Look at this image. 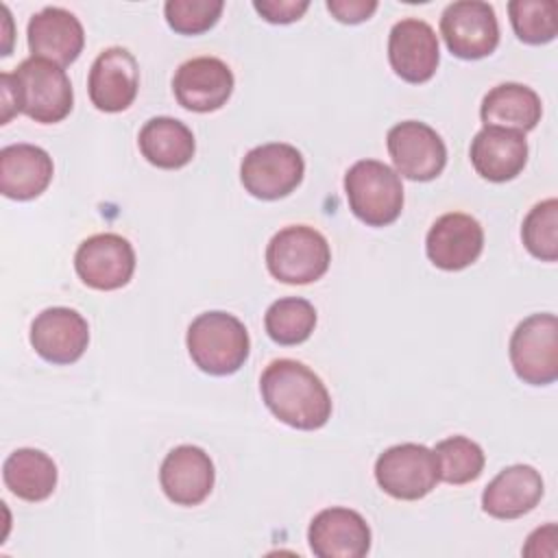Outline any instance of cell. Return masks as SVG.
Here are the masks:
<instances>
[{
    "label": "cell",
    "mask_w": 558,
    "mask_h": 558,
    "mask_svg": "<svg viewBox=\"0 0 558 558\" xmlns=\"http://www.w3.org/2000/svg\"><path fill=\"white\" fill-rule=\"evenodd\" d=\"M225 9L222 0H168L163 15L179 35H201L209 31Z\"/></svg>",
    "instance_id": "obj_30"
},
{
    "label": "cell",
    "mask_w": 558,
    "mask_h": 558,
    "mask_svg": "<svg viewBox=\"0 0 558 558\" xmlns=\"http://www.w3.org/2000/svg\"><path fill=\"white\" fill-rule=\"evenodd\" d=\"M54 174L52 157L35 144H9L0 150V192L11 201L37 198Z\"/></svg>",
    "instance_id": "obj_22"
},
{
    "label": "cell",
    "mask_w": 558,
    "mask_h": 558,
    "mask_svg": "<svg viewBox=\"0 0 558 558\" xmlns=\"http://www.w3.org/2000/svg\"><path fill=\"white\" fill-rule=\"evenodd\" d=\"M545 493L541 473L530 464L501 469L482 493V510L501 521L519 519L534 510Z\"/></svg>",
    "instance_id": "obj_20"
},
{
    "label": "cell",
    "mask_w": 558,
    "mask_h": 558,
    "mask_svg": "<svg viewBox=\"0 0 558 558\" xmlns=\"http://www.w3.org/2000/svg\"><path fill=\"white\" fill-rule=\"evenodd\" d=\"M78 279L94 290L124 288L135 272V251L118 233H96L83 240L74 253Z\"/></svg>",
    "instance_id": "obj_11"
},
{
    "label": "cell",
    "mask_w": 558,
    "mask_h": 558,
    "mask_svg": "<svg viewBox=\"0 0 558 558\" xmlns=\"http://www.w3.org/2000/svg\"><path fill=\"white\" fill-rule=\"evenodd\" d=\"M216 482L209 453L196 445H179L170 449L159 466V484L163 495L177 506L203 504Z\"/></svg>",
    "instance_id": "obj_17"
},
{
    "label": "cell",
    "mask_w": 558,
    "mask_h": 558,
    "mask_svg": "<svg viewBox=\"0 0 558 558\" xmlns=\"http://www.w3.org/2000/svg\"><path fill=\"white\" fill-rule=\"evenodd\" d=\"M259 392L272 416L294 429L314 432L331 418L329 390L303 362L272 360L259 377Z\"/></svg>",
    "instance_id": "obj_1"
},
{
    "label": "cell",
    "mask_w": 558,
    "mask_h": 558,
    "mask_svg": "<svg viewBox=\"0 0 558 558\" xmlns=\"http://www.w3.org/2000/svg\"><path fill=\"white\" fill-rule=\"evenodd\" d=\"M264 327L268 338L281 347L301 344L316 327V307L303 296L277 299L264 314Z\"/></svg>",
    "instance_id": "obj_26"
},
{
    "label": "cell",
    "mask_w": 558,
    "mask_h": 558,
    "mask_svg": "<svg viewBox=\"0 0 558 558\" xmlns=\"http://www.w3.org/2000/svg\"><path fill=\"white\" fill-rule=\"evenodd\" d=\"M517 377L530 386H549L558 379V318L551 312L523 318L508 344Z\"/></svg>",
    "instance_id": "obj_6"
},
{
    "label": "cell",
    "mask_w": 558,
    "mask_h": 558,
    "mask_svg": "<svg viewBox=\"0 0 558 558\" xmlns=\"http://www.w3.org/2000/svg\"><path fill=\"white\" fill-rule=\"evenodd\" d=\"M89 344V325L72 307H46L31 323V347L50 364L76 362Z\"/></svg>",
    "instance_id": "obj_16"
},
{
    "label": "cell",
    "mask_w": 558,
    "mask_h": 558,
    "mask_svg": "<svg viewBox=\"0 0 558 558\" xmlns=\"http://www.w3.org/2000/svg\"><path fill=\"white\" fill-rule=\"evenodd\" d=\"M57 464L41 449L22 447L7 456L2 464L4 486L24 501H44L57 488Z\"/></svg>",
    "instance_id": "obj_25"
},
{
    "label": "cell",
    "mask_w": 558,
    "mask_h": 558,
    "mask_svg": "<svg viewBox=\"0 0 558 558\" xmlns=\"http://www.w3.org/2000/svg\"><path fill=\"white\" fill-rule=\"evenodd\" d=\"M327 11L342 24H360L377 11L375 0H327Z\"/></svg>",
    "instance_id": "obj_32"
},
{
    "label": "cell",
    "mask_w": 558,
    "mask_h": 558,
    "mask_svg": "<svg viewBox=\"0 0 558 558\" xmlns=\"http://www.w3.org/2000/svg\"><path fill=\"white\" fill-rule=\"evenodd\" d=\"M253 9L270 24H290L310 9L307 0H253Z\"/></svg>",
    "instance_id": "obj_31"
},
{
    "label": "cell",
    "mask_w": 558,
    "mask_h": 558,
    "mask_svg": "<svg viewBox=\"0 0 558 558\" xmlns=\"http://www.w3.org/2000/svg\"><path fill=\"white\" fill-rule=\"evenodd\" d=\"M26 39L31 57L65 68L83 52L85 31L78 17L68 9L46 7L28 20Z\"/></svg>",
    "instance_id": "obj_19"
},
{
    "label": "cell",
    "mask_w": 558,
    "mask_h": 558,
    "mask_svg": "<svg viewBox=\"0 0 558 558\" xmlns=\"http://www.w3.org/2000/svg\"><path fill=\"white\" fill-rule=\"evenodd\" d=\"M307 543L316 558H362L371 549V527L360 512L333 506L312 519Z\"/></svg>",
    "instance_id": "obj_18"
},
{
    "label": "cell",
    "mask_w": 558,
    "mask_h": 558,
    "mask_svg": "<svg viewBox=\"0 0 558 558\" xmlns=\"http://www.w3.org/2000/svg\"><path fill=\"white\" fill-rule=\"evenodd\" d=\"M484 248L482 225L462 211H449L434 220L425 238V253L429 262L440 270H464Z\"/></svg>",
    "instance_id": "obj_15"
},
{
    "label": "cell",
    "mask_w": 558,
    "mask_h": 558,
    "mask_svg": "<svg viewBox=\"0 0 558 558\" xmlns=\"http://www.w3.org/2000/svg\"><path fill=\"white\" fill-rule=\"evenodd\" d=\"M192 362L207 375L225 377L238 373L251 353V338L244 323L220 310L198 314L185 336Z\"/></svg>",
    "instance_id": "obj_2"
},
{
    "label": "cell",
    "mask_w": 558,
    "mask_h": 558,
    "mask_svg": "<svg viewBox=\"0 0 558 558\" xmlns=\"http://www.w3.org/2000/svg\"><path fill=\"white\" fill-rule=\"evenodd\" d=\"M349 209L366 227H388L403 209L401 177L384 161L360 159L344 174Z\"/></svg>",
    "instance_id": "obj_3"
},
{
    "label": "cell",
    "mask_w": 558,
    "mask_h": 558,
    "mask_svg": "<svg viewBox=\"0 0 558 558\" xmlns=\"http://www.w3.org/2000/svg\"><path fill=\"white\" fill-rule=\"evenodd\" d=\"M0 98H2L0 124H7V122H11V118H13L15 113H20L17 94H15V87H13L11 72H2V74H0Z\"/></svg>",
    "instance_id": "obj_33"
},
{
    "label": "cell",
    "mask_w": 558,
    "mask_h": 558,
    "mask_svg": "<svg viewBox=\"0 0 558 558\" xmlns=\"http://www.w3.org/2000/svg\"><path fill=\"white\" fill-rule=\"evenodd\" d=\"M375 480L379 488L395 499H423L440 482L434 449L418 442L388 447L375 460Z\"/></svg>",
    "instance_id": "obj_8"
},
{
    "label": "cell",
    "mask_w": 558,
    "mask_h": 558,
    "mask_svg": "<svg viewBox=\"0 0 558 558\" xmlns=\"http://www.w3.org/2000/svg\"><path fill=\"white\" fill-rule=\"evenodd\" d=\"M140 89V65L122 46L105 48L92 63L87 94L92 105L105 113H118L133 105Z\"/></svg>",
    "instance_id": "obj_13"
},
{
    "label": "cell",
    "mask_w": 558,
    "mask_h": 558,
    "mask_svg": "<svg viewBox=\"0 0 558 558\" xmlns=\"http://www.w3.org/2000/svg\"><path fill=\"white\" fill-rule=\"evenodd\" d=\"M438 477L445 484L462 486L477 480L484 471V449L466 436H449L434 447Z\"/></svg>",
    "instance_id": "obj_27"
},
{
    "label": "cell",
    "mask_w": 558,
    "mask_h": 558,
    "mask_svg": "<svg viewBox=\"0 0 558 558\" xmlns=\"http://www.w3.org/2000/svg\"><path fill=\"white\" fill-rule=\"evenodd\" d=\"M521 240L527 253L541 262L558 259V201L545 198L536 203L523 218Z\"/></svg>",
    "instance_id": "obj_29"
},
{
    "label": "cell",
    "mask_w": 558,
    "mask_h": 558,
    "mask_svg": "<svg viewBox=\"0 0 558 558\" xmlns=\"http://www.w3.org/2000/svg\"><path fill=\"white\" fill-rule=\"evenodd\" d=\"M331 264L327 238L307 225H290L279 229L266 246L268 272L290 286L318 281Z\"/></svg>",
    "instance_id": "obj_4"
},
{
    "label": "cell",
    "mask_w": 558,
    "mask_h": 558,
    "mask_svg": "<svg viewBox=\"0 0 558 558\" xmlns=\"http://www.w3.org/2000/svg\"><path fill=\"white\" fill-rule=\"evenodd\" d=\"M305 174V161L296 146L268 142L251 148L240 163L244 190L259 201H279L292 194Z\"/></svg>",
    "instance_id": "obj_7"
},
{
    "label": "cell",
    "mask_w": 558,
    "mask_h": 558,
    "mask_svg": "<svg viewBox=\"0 0 558 558\" xmlns=\"http://www.w3.org/2000/svg\"><path fill=\"white\" fill-rule=\"evenodd\" d=\"M11 78L17 94L20 113L39 124H54L70 116L74 92L61 65L28 57L11 72Z\"/></svg>",
    "instance_id": "obj_5"
},
{
    "label": "cell",
    "mask_w": 558,
    "mask_h": 558,
    "mask_svg": "<svg viewBox=\"0 0 558 558\" xmlns=\"http://www.w3.org/2000/svg\"><path fill=\"white\" fill-rule=\"evenodd\" d=\"M388 61L395 74L405 83L418 85L429 81L440 61L434 28L418 17L399 20L388 35Z\"/></svg>",
    "instance_id": "obj_14"
},
{
    "label": "cell",
    "mask_w": 558,
    "mask_h": 558,
    "mask_svg": "<svg viewBox=\"0 0 558 558\" xmlns=\"http://www.w3.org/2000/svg\"><path fill=\"white\" fill-rule=\"evenodd\" d=\"M440 35L453 57L464 61L484 59L499 44L495 9L480 0L451 2L440 15Z\"/></svg>",
    "instance_id": "obj_9"
},
{
    "label": "cell",
    "mask_w": 558,
    "mask_h": 558,
    "mask_svg": "<svg viewBox=\"0 0 558 558\" xmlns=\"http://www.w3.org/2000/svg\"><path fill=\"white\" fill-rule=\"evenodd\" d=\"M543 116V105L538 94L523 83H499L482 100L480 118L484 126L508 129L527 133Z\"/></svg>",
    "instance_id": "obj_23"
},
{
    "label": "cell",
    "mask_w": 558,
    "mask_h": 558,
    "mask_svg": "<svg viewBox=\"0 0 558 558\" xmlns=\"http://www.w3.org/2000/svg\"><path fill=\"white\" fill-rule=\"evenodd\" d=\"M386 148L395 163V172L410 181H432L447 163L442 137L425 122L403 120L390 126Z\"/></svg>",
    "instance_id": "obj_10"
},
{
    "label": "cell",
    "mask_w": 558,
    "mask_h": 558,
    "mask_svg": "<svg viewBox=\"0 0 558 558\" xmlns=\"http://www.w3.org/2000/svg\"><path fill=\"white\" fill-rule=\"evenodd\" d=\"M142 157L161 170H179L187 166L196 153L190 126L170 116H157L144 122L137 135Z\"/></svg>",
    "instance_id": "obj_24"
},
{
    "label": "cell",
    "mask_w": 558,
    "mask_h": 558,
    "mask_svg": "<svg viewBox=\"0 0 558 558\" xmlns=\"http://www.w3.org/2000/svg\"><path fill=\"white\" fill-rule=\"evenodd\" d=\"M469 157L482 179L506 183L519 177L527 163L525 133L484 126L471 140Z\"/></svg>",
    "instance_id": "obj_21"
},
{
    "label": "cell",
    "mask_w": 558,
    "mask_h": 558,
    "mask_svg": "<svg viewBox=\"0 0 558 558\" xmlns=\"http://www.w3.org/2000/svg\"><path fill=\"white\" fill-rule=\"evenodd\" d=\"M233 72L218 57H194L183 61L172 78L177 102L196 113H209L227 105L233 94Z\"/></svg>",
    "instance_id": "obj_12"
},
{
    "label": "cell",
    "mask_w": 558,
    "mask_h": 558,
    "mask_svg": "<svg viewBox=\"0 0 558 558\" xmlns=\"http://www.w3.org/2000/svg\"><path fill=\"white\" fill-rule=\"evenodd\" d=\"M508 15L523 44H549L558 33V4L554 0H510Z\"/></svg>",
    "instance_id": "obj_28"
}]
</instances>
